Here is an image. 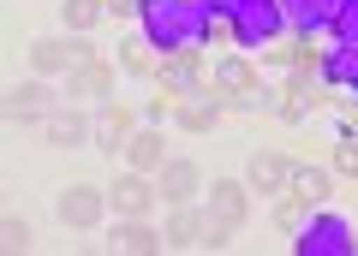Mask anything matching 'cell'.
Wrapping results in <instances>:
<instances>
[{"label":"cell","instance_id":"obj_1","mask_svg":"<svg viewBox=\"0 0 358 256\" xmlns=\"http://www.w3.org/2000/svg\"><path fill=\"white\" fill-rule=\"evenodd\" d=\"M143 36L150 48L162 54H179V48H203L209 42V13L197 0H143Z\"/></svg>","mask_w":358,"mask_h":256},{"label":"cell","instance_id":"obj_2","mask_svg":"<svg viewBox=\"0 0 358 256\" xmlns=\"http://www.w3.org/2000/svg\"><path fill=\"white\" fill-rule=\"evenodd\" d=\"M293 250L299 256H358L352 220H346V215H310L305 227L293 232Z\"/></svg>","mask_w":358,"mask_h":256},{"label":"cell","instance_id":"obj_3","mask_svg":"<svg viewBox=\"0 0 358 256\" xmlns=\"http://www.w3.org/2000/svg\"><path fill=\"white\" fill-rule=\"evenodd\" d=\"M227 18H233V42H239V48H268V42L287 30L281 0H239Z\"/></svg>","mask_w":358,"mask_h":256},{"label":"cell","instance_id":"obj_4","mask_svg":"<svg viewBox=\"0 0 358 256\" xmlns=\"http://www.w3.org/2000/svg\"><path fill=\"white\" fill-rule=\"evenodd\" d=\"M96 60V48L90 42H72V36H36L30 42V66H36V77H66L72 66Z\"/></svg>","mask_w":358,"mask_h":256},{"label":"cell","instance_id":"obj_5","mask_svg":"<svg viewBox=\"0 0 358 256\" xmlns=\"http://www.w3.org/2000/svg\"><path fill=\"white\" fill-rule=\"evenodd\" d=\"M54 215H60L66 227H102L108 191H102V185H90V179H72L60 197H54Z\"/></svg>","mask_w":358,"mask_h":256},{"label":"cell","instance_id":"obj_6","mask_svg":"<svg viewBox=\"0 0 358 256\" xmlns=\"http://www.w3.org/2000/svg\"><path fill=\"white\" fill-rule=\"evenodd\" d=\"M203 215H209V227H227V232H239L245 220H251V185H245V179H215V185H209V203H203Z\"/></svg>","mask_w":358,"mask_h":256},{"label":"cell","instance_id":"obj_7","mask_svg":"<svg viewBox=\"0 0 358 256\" xmlns=\"http://www.w3.org/2000/svg\"><path fill=\"white\" fill-rule=\"evenodd\" d=\"M36 126H42V143H48V149H78V143L96 137V119H90L78 102L54 107V114H48V119H36Z\"/></svg>","mask_w":358,"mask_h":256},{"label":"cell","instance_id":"obj_8","mask_svg":"<svg viewBox=\"0 0 358 256\" xmlns=\"http://www.w3.org/2000/svg\"><path fill=\"white\" fill-rule=\"evenodd\" d=\"M108 203H114L120 215H150V209L162 203V185H155L150 173H138V167H131V173H120V179L108 185Z\"/></svg>","mask_w":358,"mask_h":256},{"label":"cell","instance_id":"obj_9","mask_svg":"<svg viewBox=\"0 0 358 256\" xmlns=\"http://www.w3.org/2000/svg\"><path fill=\"white\" fill-rule=\"evenodd\" d=\"M245 185H251V191H263V197L293 191V161H287L281 149H257L251 161H245Z\"/></svg>","mask_w":358,"mask_h":256},{"label":"cell","instance_id":"obj_10","mask_svg":"<svg viewBox=\"0 0 358 256\" xmlns=\"http://www.w3.org/2000/svg\"><path fill=\"white\" fill-rule=\"evenodd\" d=\"M155 185H162V203H167V209H179V203H197V191H209V185H203V167H197L192 155L167 161Z\"/></svg>","mask_w":358,"mask_h":256},{"label":"cell","instance_id":"obj_11","mask_svg":"<svg viewBox=\"0 0 358 256\" xmlns=\"http://www.w3.org/2000/svg\"><path fill=\"white\" fill-rule=\"evenodd\" d=\"M108 90H114V66H108L102 54L66 72V102H102Z\"/></svg>","mask_w":358,"mask_h":256},{"label":"cell","instance_id":"obj_12","mask_svg":"<svg viewBox=\"0 0 358 256\" xmlns=\"http://www.w3.org/2000/svg\"><path fill=\"white\" fill-rule=\"evenodd\" d=\"M54 96L60 90H54L48 77H24V84H13V96H6V114L13 119H48L54 107H60Z\"/></svg>","mask_w":358,"mask_h":256},{"label":"cell","instance_id":"obj_13","mask_svg":"<svg viewBox=\"0 0 358 256\" xmlns=\"http://www.w3.org/2000/svg\"><path fill=\"white\" fill-rule=\"evenodd\" d=\"M114 250H126V256H155V250H167V239L150 227V215H120Z\"/></svg>","mask_w":358,"mask_h":256},{"label":"cell","instance_id":"obj_14","mask_svg":"<svg viewBox=\"0 0 358 256\" xmlns=\"http://www.w3.org/2000/svg\"><path fill=\"white\" fill-rule=\"evenodd\" d=\"M287 24L299 30V36H317V30L334 24V13H341V0H281Z\"/></svg>","mask_w":358,"mask_h":256},{"label":"cell","instance_id":"obj_15","mask_svg":"<svg viewBox=\"0 0 358 256\" xmlns=\"http://www.w3.org/2000/svg\"><path fill=\"white\" fill-rule=\"evenodd\" d=\"M126 161L138 167V173H162V167H167V137L155 126H138L126 137Z\"/></svg>","mask_w":358,"mask_h":256},{"label":"cell","instance_id":"obj_16","mask_svg":"<svg viewBox=\"0 0 358 256\" xmlns=\"http://www.w3.org/2000/svg\"><path fill=\"white\" fill-rule=\"evenodd\" d=\"M203 232H209V215L203 209H192V203H179L173 215H167V250H192V244H203Z\"/></svg>","mask_w":358,"mask_h":256},{"label":"cell","instance_id":"obj_17","mask_svg":"<svg viewBox=\"0 0 358 256\" xmlns=\"http://www.w3.org/2000/svg\"><path fill=\"white\" fill-rule=\"evenodd\" d=\"M215 84H221L227 102H239V96L257 90V66L245 60V54H227V60H215Z\"/></svg>","mask_w":358,"mask_h":256},{"label":"cell","instance_id":"obj_18","mask_svg":"<svg viewBox=\"0 0 358 256\" xmlns=\"http://www.w3.org/2000/svg\"><path fill=\"white\" fill-rule=\"evenodd\" d=\"M131 137V107L126 102H108L102 114H96V149H108V155H120V143Z\"/></svg>","mask_w":358,"mask_h":256},{"label":"cell","instance_id":"obj_19","mask_svg":"<svg viewBox=\"0 0 358 256\" xmlns=\"http://www.w3.org/2000/svg\"><path fill=\"white\" fill-rule=\"evenodd\" d=\"M322 77H329L334 90H358V42H334L322 54Z\"/></svg>","mask_w":358,"mask_h":256},{"label":"cell","instance_id":"obj_20","mask_svg":"<svg viewBox=\"0 0 358 256\" xmlns=\"http://www.w3.org/2000/svg\"><path fill=\"white\" fill-rule=\"evenodd\" d=\"M173 119H179V131L203 137V131H215V119H221V102H209V96H185V102L173 107Z\"/></svg>","mask_w":358,"mask_h":256},{"label":"cell","instance_id":"obj_21","mask_svg":"<svg viewBox=\"0 0 358 256\" xmlns=\"http://www.w3.org/2000/svg\"><path fill=\"white\" fill-rule=\"evenodd\" d=\"M120 66H126L131 77H155L162 72L155 54H150V36H120Z\"/></svg>","mask_w":358,"mask_h":256},{"label":"cell","instance_id":"obj_22","mask_svg":"<svg viewBox=\"0 0 358 256\" xmlns=\"http://www.w3.org/2000/svg\"><path fill=\"white\" fill-rule=\"evenodd\" d=\"M60 18H66L72 36H84V30H96L108 18V6H102V0H60Z\"/></svg>","mask_w":358,"mask_h":256},{"label":"cell","instance_id":"obj_23","mask_svg":"<svg viewBox=\"0 0 358 256\" xmlns=\"http://www.w3.org/2000/svg\"><path fill=\"white\" fill-rule=\"evenodd\" d=\"M293 191L310 197V203H322V197L334 191V173L329 167H293Z\"/></svg>","mask_w":358,"mask_h":256},{"label":"cell","instance_id":"obj_24","mask_svg":"<svg viewBox=\"0 0 358 256\" xmlns=\"http://www.w3.org/2000/svg\"><path fill=\"white\" fill-rule=\"evenodd\" d=\"M305 220H310V197L287 191V197H281V209H275V227H281V232H299Z\"/></svg>","mask_w":358,"mask_h":256},{"label":"cell","instance_id":"obj_25","mask_svg":"<svg viewBox=\"0 0 358 256\" xmlns=\"http://www.w3.org/2000/svg\"><path fill=\"white\" fill-rule=\"evenodd\" d=\"M310 102H317V84H310V72H293V77H287V119H299Z\"/></svg>","mask_w":358,"mask_h":256},{"label":"cell","instance_id":"obj_26","mask_svg":"<svg viewBox=\"0 0 358 256\" xmlns=\"http://www.w3.org/2000/svg\"><path fill=\"white\" fill-rule=\"evenodd\" d=\"M334 42H358V0H341V13H334Z\"/></svg>","mask_w":358,"mask_h":256},{"label":"cell","instance_id":"obj_27","mask_svg":"<svg viewBox=\"0 0 358 256\" xmlns=\"http://www.w3.org/2000/svg\"><path fill=\"white\" fill-rule=\"evenodd\" d=\"M334 173H341V179H358V137L334 143Z\"/></svg>","mask_w":358,"mask_h":256},{"label":"cell","instance_id":"obj_28","mask_svg":"<svg viewBox=\"0 0 358 256\" xmlns=\"http://www.w3.org/2000/svg\"><path fill=\"white\" fill-rule=\"evenodd\" d=\"M0 232H6L13 250H24V244H30V220H24V215H6V220H0Z\"/></svg>","mask_w":358,"mask_h":256},{"label":"cell","instance_id":"obj_29","mask_svg":"<svg viewBox=\"0 0 358 256\" xmlns=\"http://www.w3.org/2000/svg\"><path fill=\"white\" fill-rule=\"evenodd\" d=\"M108 6V18H138L143 13V0H102Z\"/></svg>","mask_w":358,"mask_h":256},{"label":"cell","instance_id":"obj_30","mask_svg":"<svg viewBox=\"0 0 358 256\" xmlns=\"http://www.w3.org/2000/svg\"><path fill=\"white\" fill-rule=\"evenodd\" d=\"M197 6H203V13H233L239 0H197Z\"/></svg>","mask_w":358,"mask_h":256},{"label":"cell","instance_id":"obj_31","mask_svg":"<svg viewBox=\"0 0 358 256\" xmlns=\"http://www.w3.org/2000/svg\"><path fill=\"white\" fill-rule=\"evenodd\" d=\"M352 137H358V114H352Z\"/></svg>","mask_w":358,"mask_h":256}]
</instances>
